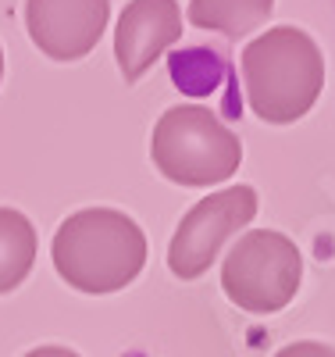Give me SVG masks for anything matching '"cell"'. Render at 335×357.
<instances>
[{"label":"cell","mask_w":335,"mask_h":357,"mask_svg":"<svg viewBox=\"0 0 335 357\" xmlns=\"http://www.w3.org/2000/svg\"><path fill=\"white\" fill-rule=\"evenodd\" d=\"M54 268L79 293H118L146 264V236L136 218L114 207H86L61 222Z\"/></svg>","instance_id":"cell-1"},{"label":"cell","mask_w":335,"mask_h":357,"mask_svg":"<svg viewBox=\"0 0 335 357\" xmlns=\"http://www.w3.org/2000/svg\"><path fill=\"white\" fill-rule=\"evenodd\" d=\"M242 82L250 111L267 126H293L307 114L325 86L321 47L296 25H275L242 50Z\"/></svg>","instance_id":"cell-2"},{"label":"cell","mask_w":335,"mask_h":357,"mask_svg":"<svg viewBox=\"0 0 335 357\" xmlns=\"http://www.w3.org/2000/svg\"><path fill=\"white\" fill-rule=\"evenodd\" d=\"M150 158L178 186H218L239 172L242 143L210 107L175 104L157 118Z\"/></svg>","instance_id":"cell-3"},{"label":"cell","mask_w":335,"mask_h":357,"mask_svg":"<svg viewBox=\"0 0 335 357\" xmlns=\"http://www.w3.org/2000/svg\"><path fill=\"white\" fill-rule=\"evenodd\" d=\"M303 282V254L286 232L254 229L221 261V289L247 314H275L293 304Z\"/></svg>","instance_id":"cell-4"},{"label":"cell","mask_w":335,"mask_h":357,"mask_svg":"<svg viewBox=\"0 0 335 357\" xmlns=\"http://www.w3.org/2000/svg\"><path fill=\"white\" fill-rule=\"evenodd\" d=\"M257 218V190L254 186H228L203 197L196 207L182 215L171 247L168 268L175 279H200L218 261V250L232 240L239 229H247Z\"/></svg>","instance_id":"cell-5"},{"label":"cell","mask_w":335,"mask_h":357,"mask_svg":"<svg viewBox=\"0 0 335 357\" xmlns=\"http://www.w3.org/2000/svg\"><path fill=\"white\" fill-rule=\"evenodd\" d=\"M111 0H25V29L54 61H79L107 29Z\"/></svg>","instance_id":"cell-6"},{"label":"cell","mask_w":335,"mask_h":357,"mask_svg":"<svg viewBox=\"0 0 335 357\" xmlns=\"http://www.w3.org/2000/svg\"><path fill=\"white\" fill-rule=\"evenodd\" d=\"M182 36L178 0H132L114 25V57L125 82L143 79L157 57Z\"/></svg>","instance_id":"cell-7"},{"label":"cell","mask_w":335,"mask_h":357,"mask_svg":"<svg viewBox=\"0 0 335 357\" xmlns=\"http://www.w3.org/2000/svg\"><path fill=\"white\" fill-rule=\"evenodd\" d=\"M275 0H189V22L207 33H221L225 40H242L260 29Z\"/></svg>","instance_id":"cell-8"},{"label":"cell","mask_w":335,"mask_h":357,"mask_svg":"<svg viewBox=\"0 0 335 357\" xmlns=\"http://www.w3.org/2000/svg\"><path fill=\"white\" fill-rule=\"evenodd\" d=\"M36 261V229L15 207H0V293L18 289Z\"/></svg>","instance_id":"cell-9"},{"label":"cell","mask_w":335,"mask_h":357,"mask_svg":"<svg viewBox=\"0 0 335 357\" xmlns=\"http://www.w3.org/2000/svg\"><path fill=\"white\" fill-rule=\"evenodd\" d=\"M275 357H335V347L303 340V343H289V347H282Z\"/></svg>","instance_id":"cell-10"},{"label":"cell","mask_w":335,"mask_h":357,"mask_svg":"<svg viewBox=\"0 0 335 357\" xmlns=\"http://www.w3.org/2000/svg\"><path fill=\"white\" fill-rule=\"evenodd\" d=\"M25 357H79V354L68 350V347H36V350H29Z\"/></svg>","instance_id":"cell-11"},{"label":"cell","mask_w":335,"mask_h":357,"mask_svg":"<svg viewBox=\"0 0 335 357\" xmlns=\"http://www.w3.org/2000/svg\"><path fill=\"white\" fill-rule=\"evenodd\" d=\"M0 79H4V50H0Z\"/></svg>","instance_id":"cell-12"}]
</instances>
